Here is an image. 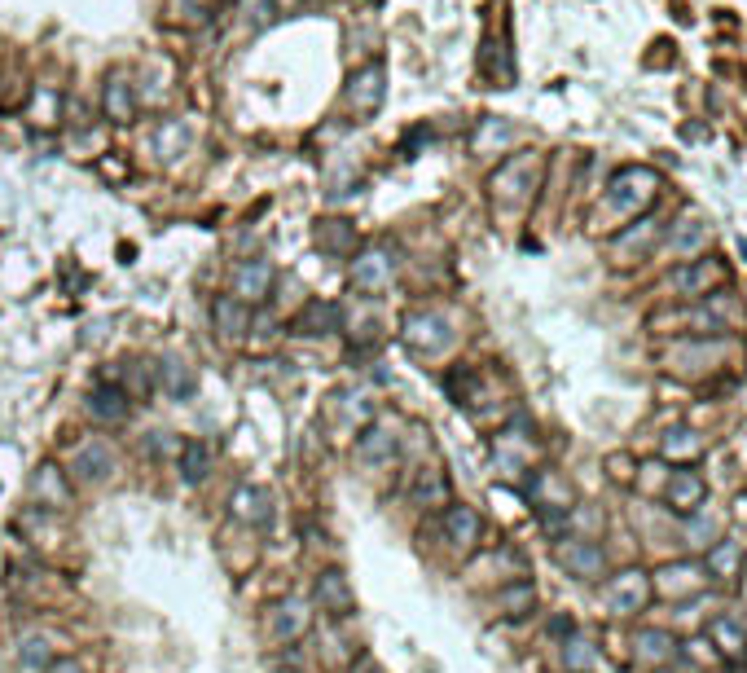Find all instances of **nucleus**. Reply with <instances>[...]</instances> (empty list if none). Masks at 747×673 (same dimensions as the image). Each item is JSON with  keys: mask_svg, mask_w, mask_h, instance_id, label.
<instances>
[{"mask_svg": "<svg viewBox=\"0 0 747 673\" xmlns=\"http://www.w3.org/2000/svg\"><path fill=\"white\" fill-rule=\"evenodd\" d=\"M660 190H664V176L655 168H646V163H624V168L611 172L598 207L589 212V229H594V234H607V229L629 225L633 216H642L646 207L660 198Z\"/></svg>", "mask_w": 747, "mask_h": 673, "instance_id": "f257e3e1", "label": "nucleus"}, {"mask_svg": "<svg viewBox=\"0 0 747 673\" xmlns=\"http://www.w3.org/2000/svg\"><path fill=\"white\" fill-rule=\"evenodd\" d=\"M31 489H36L40 506H66V498H71V489H66V480H62L58 467H40V476H36Z\"/></svg>", "mask_w": 747, "mask_h": 673, "instance_id": "e433bc0d", "label": "nucleus"}, {"mask_svg": "<svg viewBox=\"0 0 747 673\" xmlns=\"http://www.w3.org/2000/svg\"><path fill=\"white\" fill-rule=\"evenodd\" d=\"M712 586V577H708V568H704V559H668V564H660L651 572V594L660 603H690V599H699Z\"/></svg>", "mask_w": 747, "mask_h": 673, "instance_id": "20e7f679", "label": "nucleus"}, {"mask_svg": "<svg viewBox=\"0 0 747 673\" xmlns=\"http://www.w3.org/2000/svg\"><path fill=\"white\" fill-rule=\"evenodd\" d=\"M545 176V154L541 150H515L510 159L497 163V172L488 176V198H493L497 216H523L528 203L541 190Z\"/></svg>", "mask_w": 747, "mask_h": 673, "instance_id": "7ed1b4c3", "label": "nucleus"}, {"mask_svg": "<svg viewBox=\"0 0 747 673\" xmlns=\"http://www.w3.org/2000/svg\"><path fill=\"white\" fill-rule=\"evenodd\" d=\"M330 330H343V313L339 304H321L312 300L304 313L295 317V335H330Z\"/></svg>", "mask_w": 747, "mask_h": 673, "instance_id": "c85d7f7f", "label": "nucleus"}, {"mask_svg": "<svg viewBox=\"0 0 747 673\" xmlns=\"http://www.w3.org/2000/svg\"><path fill=\"white\" fill-rule=\"evenodd\" d=\"M49 673H84V665H80V660H53Z\"/></svg>", "mask_w": 747, "mask_h": 673, "instance_id": "09e8293b", "label": "nucleus"}, {"mask_svg": "<svg viewBox=\"0 0 747 673\" xmlns=\"http://www.w3.org/2000/svg\"><path fill=\"white\" fill-rule=\"evenodd\" d=\"M668 234V225L660 216H633L629 225H620V234L611 238V247H607V260L616 264V269H633V264H642V260H651L655 256V247L664 242Z\"/></svg>", "mask_w": 747, "mask_h": 673, "instance_id": "39448f33", "label": "nucleus"}, {"mask_svg": "<svg viewBox=\"0 0 747 673\" xmlns=\"http://www.w3.org/2000/svg\"><path fill=\"white\" fill-rule=\"evenodd\" d=\"M708 643L717 647V656H721V665L734 656H743L747 652V630H743V621H734V616H712L708 621Z\"/></svg>", "mask_w": 747, "mask_h": 673, "instance_id": "393cba45", "label": "nucleus"}, {"mask_svg": "<svg viewBox=\"0 0 747 673\" xmlns=\"http://www.w3.org/2000/svg\"><path fill=\"white\" fill-rule=\"evenodd\" d=\"M563 665H567V673H594L598 647L589 643V638H581V634H567L563 638Z\"/></svg>", "mask_w": 747, "mask_h": 673, "instance_id": "f704fd0d", "label": "nucleus"}, {"mask_svg": "<svg viewBox=\"0 0 747 673\" xmlns=\"http://www.w3.org/2000/svg\"><path fill=\"white\" fill-rule=\"evenodd\" d=\"M664 480H668V462H642L638 476H633V484L646 493V498H655V493H664Z\"/></svg>", "mask_w": 747, "mask_h": 673, "instance_id": "a19ab883", "label": "nucleus"}, {"mask_svg": "<svg viewBox=\"0 0 747 673\" xmlns=\"http://www.w3.org/2000/svg\"><path fill=\"white\" fill-rule=\"evenodd\" d=\"M414 502L427 506V511H440V506H449V476H444V471H436V467L418 471V480H414Z\"/></svg>", "mask_w": 747, "mask_h": 673, "instance_id": "2f4dec72", "label": "nucleus"}, {"mask_svg": "<svg viewBox=\"0 0 747 673\" xmlns=\"http://www.w3.org/2000/svg\"><path fill=\"white\" fill-rule=\"evenodd\" d=\"M651 572L646 568H620L611 572L607 581H602V608L611 616H620V621H633V616H642L651 608Z\"/></svg>", "mask_w": 747, "mask_h": 673, "instance_id": "423d86ee", "label": "nucleus"}, {"mask_svg": "<svg viewBox=\"0 0 747 673\" xmlns=\"http://www.w3.org/2000/svg\"><path fill=\"white\" fill-rule=\"evenodd\" d=\"M396 454H400V440L387 423H370L356 436V462H361V467H387Z\"/></svg>", "mask_w": 747, "mask_h": 673, "instance_id": "aec40b11", "label": "nucleus"}, {"mask_svg": "<svg viewBox=\"0 0 747 673\" xmlns=\"http://www.w3.org/2000/svg\"><path fill=\"white\" fill-rule=\"evenodd\" d=\"M550 630H554V634H572V616H554Z\"/></svg>", "mask_w": 747, "mask_h": 673, "instance_id": "3c124183", "label": "nucleus"}, {"mask_svg": "<svg viewBox=\"0 0 747 673\" xmlns=\"http://www.w3.org/2000/svg\"><path fill=\"white\" fill-rule=\"evenodd\" d=\"M664 238H668V242H673V247H677V251H695V247H699V242H704V238H708V225H704V220H686V216H682V220H677V225H673V229H668V234H664Z\"/></svg>", "mask_w": 747, "mask_h": 673, "instance_id": "ea45409f", "label": "nucleus"}, {"mask_svg": "<svg viewBox=\"0 0 747 673\" xmlns=\"http://www.w3.org/2000/svg\"><path fill=\"white\" fill-rule=\"evenodd\" d=\"M163 370V388H167V396H176V401H189V396L198 392V370L189 366L185 357H167V366H159Z\"/></svg>", "mask_w": 747, "mask_h": 673, "instance_id": "7c9ffc66", "label": "nucleus"}, {"mask_svg": "<svg viewBox=\"0 0 747 673\" xmlns=\"http://www.w3.org/2000/svg\"><path fill=\"white\" fill-rule=\"evenodd\" d=\"M677 638L668 630H655V625H646V630H638L629 638V652H624V660H633L642 673H655V669H668L677 660Z\"/></svg>", "mask_w": 747, "mask_h": 673, "instance_id": "9b49d317", "label": "nucleus"}, {"mask_svg": "<svg viewBox=\"0 0 747 673\" xmlns=\"http://www.w3.org/2000/svg\"><path fill=\"white\" fill-rule=\"evenodd\" d=\"M743 361V344L734 335H673L660 348V370L677 383H708L712 374Z\"/></svg>", "mask_w": 747, "mask_h": 673, "instance_id": "f03ea898", "label": "nucleus"}, {"mask_svg": "<svg viewBox=\"0 0 747 673\" xmlns=\"http://www.w3.org/2000/svg\"><path fill=\"white\" fill-rule=\"evenodd\" d=\"M497 612L510 616V621H519V616H528L532 608H537V586L532 581H510L506 590H497Z\"/></svg>", "mask_w": 747, "mask_h": 673, "instance_id": "c756f323", "label": "nucleus"}, {"mask_svg": "<svg viewBox=\"0 0 747 673\" xmlns=\"http://www.w3.org/2000/svg\"><path fill=\"white\" fill-rule=\"evenodd\" d=\"M383 97H387V71H383V62H370V66H361V71H352V80H348V106L356 110V115H374V110L383 106Z\"/></svg>", "mask_w": 747, "mask_h": 673, "instance_id": "dca6fc26", "label": "nucleus"}, {"mask_svg": "<svg viewBox=\"0 0 747 673\" xmlns=\"http://www.w3.org/2000/svg\"><path fill=\"white\" fill-rule=\"evenodd\" d=\"M440 533H444V542H449L453 550H475L479 546V537H484V520H479V511L475 506H466V502H449L444 506V515H440Z\"/></svg>", "mask_w": 747, "mask_h": 673, "instance_id": "4468645a", "label": "nucleus"}, {"mask_svg": "<svg viewBox=\"0 0 747 673\" xmlns=\"http://www.w3.org/2000/svg\"><path fill=\"white\" fill-rule=\"evenodd\" d=\"M532 449H537V440H532V432L523 423L506 427L497 440H493V458L501 471H523L532 462Z\"/></svg>", "mask_w": 747, "mask_h": 673, "instance_id": "412c9836", "label": "nucleus"}, {"mask_svg": "<svg viewBox=\"0 0 747 673\" xmlns=\"http://www.w3.org/2000/svg\"><path fill=\"white\" fill-rule=\"evenodd\" d=\"M673 22H682V27H690V22H695V14H690L686 0H673Z\"/></svg>", "mask_w": 747, "mask_h": 673, "instance_id": "de8ad7c7", "label": "nucleus"}, {"mask_svg": "<svg viewBox=\"0 0 747 673\" xmlns=\"http://www.w3.org/2000/svg\"><path fill=\"white\" fill-rule=\"evenodd\" d=\"M308 621H312L308 603H304V599H286L282 608L269 616V634L277 638V643H295V638L308 630Z\"/></svg>", "mask_w": 747, "mask_h": 673, "instance_id": "bb28decb", "label": "nucleus"}, {"mask_svg": "<svg viewBox=\"0 0 747 673\" xmlns=\"http://www.w3.org/2000/svg\"><path fill=\"white\" fill-rule=\"evenodd\" d=\"M602 467H607V476L616 484H633V476H638V462H633L629 454H607Z\"/></svg>", "mask_w": 747, "mask_h": 673, "instance_id": "c03bdc74", "label": "nucleus"}, {"mask_svg": "<svg viewBox=\"0 0 747 673\" xmlns=\"http://www.w3.org/2000/svg\"><path fill=\"white\" fill-rule=\"evenodd\" d=\"M211 322L225 339H242L251 330V304H242L238 295H220L216 304H211Z\"/></svg>", "mask_w": 747, "mask_h": 673, "instance_id": "a878e982", "label": "nucleus"}, {"mask_svg": "<svg viewBox=\"0 0 747 673\" xmlns=\"http://www.w3.org/2000/svg\"><path fill=\"white\" fill-rule=\"evenodd\" d=\"M233 515H238V520L242 524H255V528H260V524H269V493H264V489H238V493H233Z\"/></svg>", "mask_w": 747, "mask_h": 673, "instance_id": "72a5a7b5", "label": "nucleus"}, {"mask_svg": "<svg viewBox=\"0 0 747 673\" xmlns=\"http://www.w3.org/2000/svg\"><path fill=\"white\" fill-rule=\"evenodd\" d=\"M102 110H106L110 124H132V115H137V93H132V80H128L124 71H110L106 75Z\"/></svg>", "mask_w": 747, "mask_h": 673, "instance_id": "4be33fe9", "label": "nucleus"}, {"mask_svg": "<svg viewBox=\"0 0 747 673\" xmlns=\"http://www.w3.org/2000/svg\"><path fill=\"white\" fill-rule=\"evenodd\" d=\"M22 665L27 669H49L53 665V652H49V638H36V634H27L22 638Z\"/></svg>", "mask_w": 747, "mask_h": 673, "instance_id": "79ce46f5", "label": "nucleus"}, {"mask_svg": "<svg viewBox=\"0 0 747 673\" xmlns=\"http://www.w3.org/2000/svg\"><path fill=\"white\" fill-rule=\"evenodd\" d=\"M167 18L181 22V27H203V22L216 18L220 0H163Z\"/></svg>", "mask_w": 747, "mask_h": 673, "instance_id": "473e14b6", "label": "nucleus"}, {"mask_svg": "<svg viewBox=\"0 0 747 673\" xmlns=\"http://www.w3.org/2000/svg\"><path fill=\"white\" fill-rule=\"evenodd\" d=\"M317 247L326 251V256H356V225L352 220H317Z\"/></svg>", "mask_w": 747, "mask_h": 673, "instance_id": "cd10ccee", "label": "nucleus"}, {"mask_svg": "<svg viewBox=\"0 0 747 673\" xmlns=\"http://www.w3.org/2000/svg\"><path fill=\"white\" fill-rule=\"evenodd\" d=\"M554 564L576 581H602L607 577V550H602L598 537H581V533L559 537L554 542Z\"/></svg>", "mask_w": 747, "mask_h": 673, "instance_id": "9d476101", "label": "nucleus"}, {"mask_svg": "<svg viewBox=\"0 0 747 673\" xmlns=\"http://www.w3.org/2000/svg\"><path fill=\"white\" fill-rule=\"evenodd\" d=\"M405 344L418 352V357H440V352H449L457 344V326L449 313H440V308H418V313L405 317Z\"/></svg>", "mask_w": 747, "mask_h": 673, "instance_id": "6e6552de", "label": "nucleus"}, {"mask_svg": "<svg viewBox=\"0 0 747 673\" xmlns=\"http://www.w3.org/2000/svg\"><path fill=\"white\" fill-rule=\"evenodd\" d=\"M704 568H708L712 581H739L747 572V542L739 533L717 537V542L708 546V555H704Z\"/></svg>", "mask_w": 747, "mask_h": 673, "instance_id": "2eb2a0df", "label": "nucleus"}, {"mask_svg": "<svg viewBox=\"0 0 747 673\" xmlns=\"http://www.w3.org/2000/svg\"><path fill=\"white\" fill-rule=\"evenodd\" d=\"M717 286H730V260L717 256V251H704V256L677 264V269L668 273V291H673L677 300H699V295L717 291Z\"/></svg>", "mask_w": 747, "mask_h": 673, "instance_id": "0eeeda50", "label": "nucleus"}, {"mask_svg": "<svg viewBox=\"0 0 747 673\" xmlns=\"http://www.w3.org/2000/svg\"><path fill=\"white\" fill-rule=\"evenodd\" d=\"M677 62H682V53H677L673 36H655L651 44H646V58H642L646 71H673Z\"/></svg>", "mask_w": 747, "mask_h": 673, "instance_id": "4c0bfd02", "label": "nucleus"}, {"mask_svg": "<svg viewBox=\"0 0 747 673\" xmlns=\"http://www.w3.org/2000/svg\"><path fill=\"white\" fill-rule=\"evenodd\" d=\"M185 146V132H181V124H163V132H159V154L163 159H172L176 150Z\"/></svg>", "mask_w": 747, "mask_h": 673, "instance_id": "a18cd8bd", "label": "nucleus"}, {"mask_svg": "<svg viewBox=\"0 0 747 673\" xmlns=\"http://www.w3.org/2000/svg\"><path fill=\"white\" fill-rule=\"evenodd\" d=\"M110 471H115V454H110V445L102 436H88V440L75 445V454H71V476L75 480L97 484V480H106Z\"/></svg>", "mask_w": 747, "mask_h": 673, "instance_id": "6ab92c4d", "label": "nucleus"}, {"mask_svg": "<svg viewBox=\"0 0 747 673\" xmlns=\"http://www.w3.org/2000/svg\"><path fill=\"white\" fill-rule=\"evenodd\" d=\"M528 493H532V506L541 511L545 528L567 524V511L576 506V489H572V480H567L563 471H554V467H537V471H532Z\"/></svg>", "mask_w": 747, "mask_h": 673, "instance_id": "1a4fd4ad", "label": "nucleus"}, {"mask_svg": "<svg viewBox=\"0 0 747 673\" xmlns=\"http://www.w3.org/2000/svg\"><path fill=\"white\" fill-rule=\"evenodd\" d=\"M396 278V256L392 251L378 242V247H365L361 256L352 260V286L361 295H378V291H387Z\"/></svg>", "mask_w": 747, "mask_h": 673, "instance_id": "ddd939ff", "label": "nucleus"}, {"mask_svg": "<svg viewBox=\"0 0 747 673\" xmlns=\"http://www.w3.org/2000/svg\"><path fill=\"white\" fill-rule=\"evenodd\" d=\"M743 80H747V66H743Z\"/></svg>", "mask_w": 747, "mask_h": 673, "instance_id": "5fc2aeb1", "label": "nucleus"}, {"mask_svg": "<svg viewBox=\"0 0 747 673\" xmlns=\"http://www.w3.org/2000/svg\"><path fill=\"white\" fill-rule=\"evenodd\" d=\"M273 5H286V9H291V5H299V0H273Z\"/></svg>", "mask_w": 747, "mask_h": 673, "instance_id": "603ef678", "label": "nucleus"}, {"mask_svg": "<svg viewBox=\"0 0 747 673\" xmlns=\"http://www.w3.org/2000/svg\"><path fill=\"white\" fill-rule=\"evenodd\" d=\"M211 471V445H203V440H189V445H181V476L185 484H198Z\"/></svg>", "mask_w": 747, "mask_h": 673, "instance_id": "c9c22d12", "label": "nucleus"}, {"mask_svg": "<svg viewBox=\"0 0 747 673\" xmlns=\"http://www.w3.org/2000/svg\"><path fill=\"white\" fill-rule=\"evenodd\" d=\"M84 410L93 414L102 427H119L128 418L132 405H128L124 388H93V392H88V401H84Z\"/></svg>", "mask_w": 747, "mask_h": 673, "instance_id": "b1692460", "label": "nucleus"}, {"mask_svg": "<svg viewBox=\"0 0 747 673\" xmlns=\"http://www.w3.org/2000/svg\"><path fill=\"white\" fill-rule=\"evenodd\" d=\"M682 652H686L690 660H695L699 669H717V665H721V656H717V647L708 643V634H704V638H690V643L682 647Z\"/></svg>", "mask_w": 747, "mask_h": 673, "instance_id": "37998d69", "label": "nucleus"}, {"mask_svg": "<svg viewBox=\"0 0 747 673\" xmlns=\"http://www.w3.org/2000/svg\"><path fill=\"white\" fill-rule=\"evenodd\" d=\"M317 608L326 616H348L356 608V594H352L343 572L330 568V572H321V577H317Z\"/></svg>", "mask_w": 747, "mask_h": 673, "instance_id": "5701e85b", "label": "nucleus"}, {"mask_svg": "<svg viewBox=\"0 0 747 673\" xmlns=\"http://www.w3.org/2000/svg\"><path fill=\"white\" fill-rule=\"evenodd\" d=\"M515 141V128L501 124V119H484L475 132V154H488V150H506Z\"/></svg>", "mask_w": 747, "mask_h": 673, "instance_id": "58836bf2", "label": "nucleus"}, {"mask_svg": "<svg viewBox=\"0 0 747 673\" xmlns=\"http://www.w3.org/2000/svg\"><path fill=\"white\" fill-rule=\"evenodd\" d=\"M273 282H277V273H273L269 260H242L238 269H233V291L229 295H238L242 304L255 308L273 295Z\"/></svg>", "mask_w": 747, "mask_h": 673, "instance_id": "f3484780", "label": "nucleus"}, {"mask_svg": "<svg viewBox=\"0 0 747 673\" xmlns=\"http://www.w3.org/2000/svg\"><path fill=\"white\" fill-rule=\"evenodd\" d=\"M682 137L686 141H708L712 132H708V124H682Z\"/></svg>", "mask_w": 747, "mask_h": 673, "instance_id": "49530a36", "label": "nucleus"}, {"mask_svg": "<svg viewBox=\"0 0 747 673\" xmlns=\"http://www.w3.org/2000/svg\"><path fill=\"white\" fill-rule=\"evenodd\" d=\"M352 673H383V669H378V660H374V656H361V660L352 665Z\"/></svg>", "mask_w": 747, "mask_h": 673, "instance_id": "8fccbe9b", "label": "nucleus"}, {"mask_svg": "<svg viewBox=\"0 0 747 673\" xmlns=\"http://www.w3.org/2000/svg\"><path fill=\"white\" fill-rule=\"evenodd\" d=\"M660 498H664V506L673 515H699V511H704V502H708V480L699 476L695 467H677V471H668Z\"/></svg>", "mask_w": 747, "mask_h": 673, "instance_id": "f8f14e48", "label": "nucleus"}, {"mask_svg": "<svg viewBox=\"0 0 747 673\" xmlns=\"http://www.w3.org/2000/svg\"><path fill=\"white\" fill-rule=\"evenodd\" d=\"M743 603H747V586H743Z\"/></svg>", "mask_w": 747, "mask_h": 673, "instance_id": "864d4df0", "label": "nucleus"}, {"mask_svg": "<svg viewBox=\"0 0 747 673\" xmlns=\"http://www.w3.org/2000/svg\"><path fill=\"white\" fill-rule=\"evenodd\" d=\"M704 454H708V432H699V427H668L660 440V458L668 467H695Z\"/></svg>", "mask_w": 747, "mask_h": 673, "instance_id": "a211bd4d", "label": "nucleus"}]
</instances>
